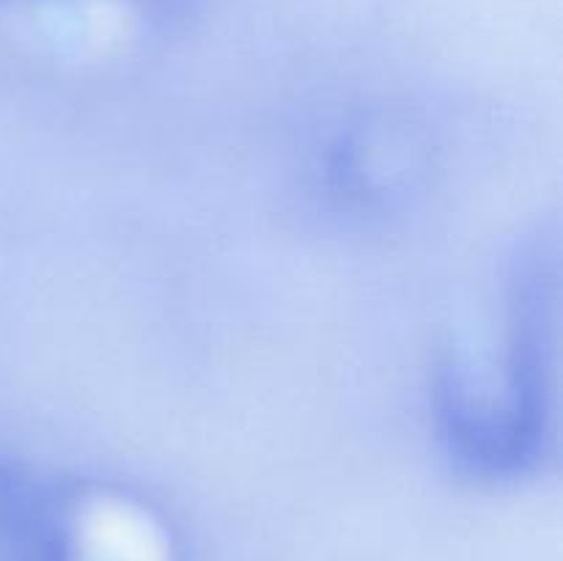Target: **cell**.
I'll return each mask as SVG.
<instances>
[{
    "mask_svg": "<svg viewBox=\"0 0 563 561\" xmlns=\"http://www.w3.org/2000/svg\"><path fill=\"white\" fill-rule=\"evenodd\" d=\"M49 561H174L157 522L126 509L58 515Z\"/></svg>",
    "mask_w": 563,
    "mask_h": 561,
    "instance_id": "1",
    "label": "cell"
}]
</instances>
